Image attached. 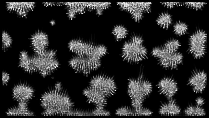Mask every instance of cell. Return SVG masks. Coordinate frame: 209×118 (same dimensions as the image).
Segmentation results:
<instances>
[{
  "label": "cell",
  "instance_id": "4dcf8cb0",
  "mask_svg": "<svg viewBox=\"0 0 209 118\" xmlns=\"http://www.w3.org/2000/svg\"><path fill=\"white\" fill-rule=\"evenodd\" d=\"M196 105L202 106L205 103V100L201 97H199L195 100Z\"/></svg>",
  "mask_w": 209,
  "mask_h": 118
},
{
  "label": "cell",
  "instance_id": "ffe728a7",
  "mask_svg": "<svg viewBox=\"0 0 209 118\" xmlns=\"http://www.w3.org/2000/svg\"><path fill=\"white\" fill-rule=\"evenodd\" d=\"M157 24L161 28L167 29L172 25L173 19L172 15L167 11L160 13L156 20Z\"/></svg>",
  "mask_w": 209,
  "mask_h": 118
},
{
  "label": "cell",
  "instance_id": "8992f818",
  "mask_svg": "<svg viewBox=\"0 0 209 118\" xmlns=\"http://www.w3.org/2000/svg\"><path fill=\"white\" fill-rule=\"evenodd\" d=\"M151 54L160 66L166 70L176 69L183 64L184 57L182 53L178 51L169 53L161 45L153 48Z\"/></svg>",
  "mask_w": 209,
  "mask_h": 118
},
{
  "label": "cell",
  "instance_id": "484cf974",
  "mask_svg": "<svg viewBox=\"0 0 209 118\" xmlns=\"http://www.w3.org/2000/svg\"><path fill=\"white\" fill-rule=\"evenodd\" d=\"M13 40L7 31L3 30L2 33V49L5 52L11 47Z\"/></svg>",
  "mask_w": 209,
  "mask_h": 118
},
{
  "label": "cell",
  "instance_id": "2e32d148",
  "mask_svg": "<svg viewBox=\"0 0 209 118\" xmlns=\"http://www.w3.org/2000/svg\"><path fill=\"white\" fill-rule=\"evenodd\" d=\"M83 94L86 97L87 101L94 104L96 107L104 108L107 105V98L96 89L89 86L84 90Z\"/></svg>",
  "mask_w": 209,
  "mask_h": 118
},
{
  "label": "cell",
  "instance_id": "cb8c5ba5",
  "mask_svg": "<svg viewBox=\"0 0 209 118\" xmlns=\"http://www.w3.org/2000/svg\"><path fill=\"white\" fill-rule=\"evenodd\" d=\"M173 32L177 36H180L185 34L188 29V25L185 22L179 20L173 25Z\"/></svg>",
  "mask_w": 209,
  "mask_h": 118
},
{
  "label": "cell",
  "instance_id": "8fae6325",
  "mask_svg": "<svg viewBox=\"0 0 209 118\" xmlns=\"http://www.w3.org/2000/svg\"><path fill=\"white\" fill-rule=\"evenodd\" d=\"M207 74L204 70L195 69L192 72L187 85L191 86L193 92L202 93L206 86Z\"/></svg>",
  "mask_w": 209,
  "mask_h": 118
},
{
  "label": "cell",
  "instance_id": "f1b7e54d",
  "mask_svg": "<svg viewBox=\"0 0 209 118\" xmlns=\"http://www.w3.org/2000/svg\"><path fill=\"white\" fill-rule=\"evenodd\" d=\"M182 3L180 2H161V3L165 7L168 9H171L176 6H182Z\"/></svg>",
  "mask_w": 209,
  "mask_h": 118
},
{
  "label": "cell",
  "instance_id": "5b68a950",
  "mask_svg": "<svg viewBox=\"0 0 209 118\" xmlns=\"http://www.w3.org/2000/svg\"><path fill=\"white\" fill-rule=\"evenodd\" d=\"M33 72H37L45 77L53 73L60 64L56 51L47 48L42 52L31 56Z\"/></svg>",
  "mask_w": 209,
  "mask_h": 118
},
{
  "label": "cell",
  "instance_id": "4316f807",
  "mask_svg": "<svg viewBox=\"0 0 209 118\" xmlns=\"http://www.w3.org/2000/svg\"><path fill=\"white\" fill-rule=\"evenodd\" d=\"M206 4L203 2H185L182 3V5L190 9L198 10L202 9Z\"/></svg>",
  "mask_w": 209,
  "mask_h": 118
},
{
  "label": "cell",
  "instance_id": "7402d4cb",
  "mask_svg": "<svg viewBox=\"0 0 209 118\" xmlns=\"http://www.w3.org/2000/svg\"><path fill=\"white\" fill-rule=\"evenodd\" d=\"M161 45L170 53L178 51L181 46V43L179 40L174 38L169 39Z\"/></svg>",
  "mask_w": 209,
  "mask_h": 118
},
{
  "label": "cell",
  "instance_id": "1f68e13d",
  "mask_svg": "<svg viewBox=\"0 0 209 118\" xmlns=\"http://www.w3.org/2000/svg\"><path fill=\"white\" fill-rule=\"evenodd\" d=\"M44 6H52L55 5H59L61 4H63V2H44L42 3Z\"/></svg>",
  "mask_w": 209,
  "mask_h": 118
},
{
  "label": "cell",
  "instance_id": "9a60e30c",
  "mask_svg": "<svg viewBox=\"0 0 209 118\" xmlns=\"http://www.w3.org/2000/svg\"><path fill=\"white\" fill-rule=\"evenodd\" d=\"M96 44L92 42H87L80 39H74L68 43V47L70 51L80 56L88 55L91 52Z\"/></svg>",
  "mask_w": 209,
  "mask_h": 118
},
{
  "label": "cell",
  "instance_id": "e0dca14e",
  "mask_svg": "<svg viewBox=\"0 0 209 118\" xmlns=\"http://www.w3.org/2000/svg\"><path fill=\"white\" fill-rule=\"evenodd\" d=\"M181 111V109L176 100L172 98L162 104L159 109V113L162 116H176L179 115Z\"/></svg>",
  "mask_w": 209,
  "mask_h": 118
},
{
  "label": "cell",
  "instance_id": "7c38bea8",
  "mask_svg": "<svg viewBox=\"0 0 209 118\" xmlns=\"http://www.w3.org/2000/svg\"><path fill=\"white\" fill-rule=\"evenodd\" d=\"M34 90L27 83L20 82L15 85L12 89L14 100L19 102H28L33 97Z\"/></svg>",
  "mask_w": 209,
  "mask_h": 118
},
{
  "label": "cell",
  "instance_id": "d6a6232c",
  "mask_svg": "<svg viewBox=\"0 0 209 118\" xmlns=\"http://www.w3.org/2000/svg\"><path fill=\"white\" fill-rule=\"evenodd\" d=\"M49 23L52 26H53L56 24L55 21L53 19H52L51 20H50V21Z\"/></svg>",
  "mask_w": 209,
  "mask_h": 118
},
{
  "label": "cell",
  "instance_id": "d6986e66",
  "mask_svg": "<svg viewBox=\"0 0 209 118\" xmlns=\"http://www.w3.org/2000/svg\"><path fill=\"white\" fill-rule=\"evenodd\" d=\"M18 66L24 71L29 73H33L31 61V56L27 51L23 50L21 51L19 54Z\"/></svg>",
  "mask_w": 209,
  "mask_h": 118
},
{
  "label": "cell",
  "instance_id": "52a82bcc",
  "mask_svg": "<svg viewBox=\"0 0 209 118\" xmlns=\"http://www.w3.org/2000/svg\"><path fill=\"white\" fill-rule=\"evenodd\" d=\"M207 34L203 29L197 28L189 37L187 52L195 58L199 59L207 51Z\"/></svg>",
  "mask_w": 209,
  "mask_h": 118
},
{
  "label": "cell",
  "instance_id": "ba28073f",
  "mask_svg": "<svg viewBox=\"0 0 209 118\" xmlns=\"http://www.w3.org/2000/svg\"><path fill=\"white\" fill-rule=\"evenodd\" d=\"M119 9L128 13L134 21L139 22L147 13L151 12L152 3L150 2H117Z\"/></svg>",
  "mask_w": 209,
  "mask_h": 118
},
{
  "label": "cell",
  "instance_id": "9c48e42d",
  "mask_svg": "<svg viewBox=\"0 0 209 118\" xmlns=\"http://www.w3.org/2000/svg\"><path fill=\"white\" fill-rule=\"evenodd\" d=\"M89 85L102 93L107 98L115 94L117 89L113 78L104 74L93 76Z\"/></svg>",
  "mask_w": 209,
  "mask_h": 118
},
{
  "label": "cell",
  "instance_id": "4fadbf2b",
  "mask_svg": "<svg viewBox=\"0 0 209 118\" xmlns=\"http://www.w3.org/2000/svg\"><path fill=\"white\" fill-rule=\"evenodd\" d=\"M156 86L161 95L168 100L173 98L178 90L177 83L172 77L165 76L158 82Z\"/></svg>",
  "mask_w": 209,
  "mask_h": 118
},
{
  "label": "cell",
  "instance_id": "277c9868",
  "mask_svg": "<svg viewBox=\"0 0 209 118\" xmlns=\"http://www.w3.org/2000/svg\"><path fill=\"white\" fill-rule=\"evenodd\" d=\"M128 80L127 93L132 107L138 110L142 106L145 100L152 92L153 85L142 73L137 78H130Z\"/></svg>",
  "mask_w": 209,
  "mask_h": 118
},
{
  "label": "cell",
  "instance_id": "7a4b0ae2",
  "mask_svg": "<svg viewBox=\"0 0 209 118\" xmlns=\"http://www.w3.org/2000/svg\"><path fill=\"white\" fill-rule=\"evenodd\" d=\"M107 53L105 45L96 44L89 54L80 56L75 54L68 61V64L76 73L88 75L100 67L102 58Z\"/></svg>",
  "mask_w": 209,
  "mask_h": 118
},
{
  "label": "cell",
  "instance_id": "ac0fdd59",
  "mask_svg": "<svg viewBox=\"0 0 209 118\" xmlns=\"http://www.w3.org/2000/svg\"><path fill=\"white\" fill-rule=\"evenodd\" d=\"M27 103L19 102L16 106L8 109L6 112L8 116H34V113L30 111L28 107Z\"/></svg>",
  "mask_w": 209,
  "mask_h": 118
},
{
  "label": "cell",
  "instance_id": "6da1fadb",
  "mask_svg": "<svg viewBox=\"0 0 209 118\" xmlns=\"http://www.w3.org/2000/svg\"><path fill=\"white\" fill-rule=\"evenodd\" d=\"M40 101L44 109L42 114L44 116H68L74 106V103L59 83L45 92Z\"/></svg>",
  "mask_w": 209,
  "mask_h": 118
},
{
  "label": "cell",
  "instance_id": "f546056e",
  "mask_svg": "<svg viewBox=\"0 0 209 118\" xmlns=\"http://www.w3.org/2000/svg\"><path fill=\"white\" fill-rule=\"evenodd\" d=\"M2 78L3 85H6L10 79L9 74L5 71H3Z\"/></svg>",
  "mask_w": 209,
  "mask_h": 118
},
{
  "label": "cell",
  "instance_id": "30bf717a",
  "mask_svg": "<svg viewBox=\"0 0 209 118\" xmlns=\"http://www.w3.org/2000/svg\"><path fill=\"white\" fill-rule=\"evenodd\" d=\"M30 47L36 54L41 53L47 48L49 42L47 34L42 30L38 29L29 38Z\"/></svg>",
  "mask_w": 209,
  "mask_h": 118
},
{
  "label": "cell",
  "instance_id": "603a6c76",
  "mask_svg": "<svg viewBox=\"0 0 209 118\" xmlns=\"http://www.w3.org/2000/svg\"><path fill=\"white\" fill-rule=\"evenodd\" d=\"M184 114L187 116H202L205 115L206 113L205 109L202 106L191 104L185 109Z\"/></svg>",
  "mask_w": 209,
  "mask_h": 118
},
{
  "label": "cell",
  "instance_id": "83f0119b",
  "mask_svg": "<svg viewBox=\"0 0 209 118\" xmlns=\"http://www.w3.org/2000/svg\"><path fill=\"white\" fill-rule=\"evenodd\" d=\"M92 116H109L110 113L104 108L96 107L91 111Z\"/></svg>",
  "mask_w": 209,
  "mask_h": 118
},
{
  "label": "cell",
  "instance_id": "3957f363",
  "mask_svg": "<svg viewBox=\"0 0 209 118\" xmlns=\"http://www.w3.org/2000/svg\"><path fill=\"white\" fill-rule=\"evenodd\" d=\"M144 42L142 35L137 33H132L121 48V56L123 60L134 64L147 59L148 51Z\"/></svg>",
  "mask_w": 209,
  "mask_h": 118
},
{
  "label": "cell",
  "instance_id": "5bb4252c",
  "mask_svg": "<svg viewBox=\"0 0 209 118\" xmlns=\"http://www.w3.org/2000/svg\"><path fill=\"white\" fill-rule=\"evenodd\" d=\"M36 4L34 2H7L6 3V7L9 12L20 18H24L33 10Z\"/></svg>",
  "mask_w": 209,
  "mask_h": 118
},
{
  "label": "cell",
  "instance_id": "d4e9b609",
  "mask_svg": "<svg viewBox=\"0 0 209 118\" xmlns=\"http://www.w3.org/2000/svg\"><path fill=\"white\" fill-rule=\"evenodd\" d=\"M115 114L117 116H136V110L133 107L122 106L117 109Z\"/></svg>",
  "mask_w": 209,
  "mask_h": 118
},
{
  "label": "cell",
  "instance_id": "44dd1931",
  "mask_svg": "<svg viewBox=\"0 0 209 118\" xmlns=\"http://www.w3.org/2000/svg\"><path fill=\"white\" fill-rule=\"evenodd\" d=\"M111 33L115 40L120 41L127 37L129 34V30L124 25L119 23L113 26Z\"/></svg>",
  "mask_w": 209,
  "mask_h": 118
}]
</instances>
